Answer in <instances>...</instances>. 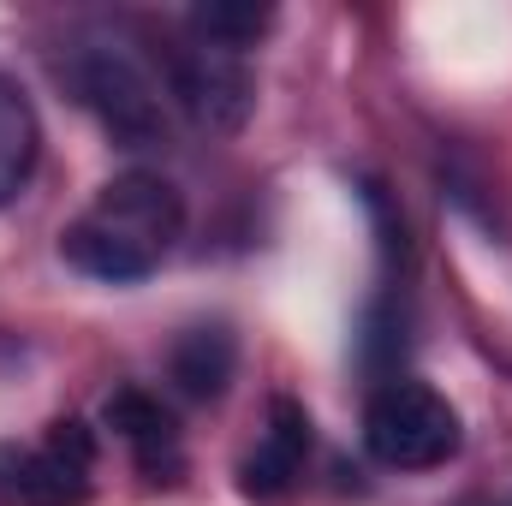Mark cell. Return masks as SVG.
Masks as SVG:
<instances>
[{"mask_svg":"<svg viewBox=\"0 0 512 506\" xmlns=\"http://www.w3.org/2000/svg\"><path fill=\"white\" fill-rule=\"evenodd\" d=\"M36 155H42V126H36V108L30 96L0 72V209L30 185L36 173Z\"/></svg>","mask_w":512,"mask_h":506,"instance_id":"obj_7","label":"cell"},{"mask_svg":"<svg viewBox=\"0 0 512 506\" xmlns=\"http://www.w3.org/2000/svg\"><path fill=\"white\" fill-rule=\"evenodd\" d=\"M304 453H310V417L292 399L268 405V429L256 435L251 459H245V495L251 501H280L298 477H304Z\"/></svg>","mask_w":512,"mask_h":506,"instance_id":"obj_6","label":"cell"},{"mask_svg":"<svg viewBox=\"0 0 512 506\" xmlns=\"http://www.w3.org/2000/svg\"><path fill=\"white\" fill-rule=\"evenodd\" d=\"M185 233V203L167 179L155 173H120L102 185V197L60 233V256L90 274V280H149L167 251L179 245Z\"/></svg>","mask_w":512,"mask_h":506,"instance_id":"obj_1","label":"cell"},{"mask_svg":"<svg viewBox=\"0 0 512 506\" xmlns=\"http://www.w3.org/2000/svg\"><path fill=\"white\" fill-rule=\"evenodd\" d=\"M108 423L120 429V441L137 453V465H143V471H173V465H179L173 417H167L149 393H137V387L114 393V399H108Z\"/></svg>","mask_w":512,"mask_h":506,"instance_id":"obj_8","label":"cell"},{"mask_svg":"<svg viewBox=\"0 0 512 506\" xmlns=\"http://www.w3.org/2000/svg\"><path fill=\"white\" fill-rule=\"evenodd\" d=\"M167 90H173V102H179L203 131H239L251 120V102H256L245 54L215 48V42H203V36L167 48Z\"/></svg>","mask_w":512,"mask_h":506,"instance_id":"obj_5","label":"cell"},{"mask_svg":"<svg viewBox=\"0 0 512 506\" xmlns=\"http://www.w3.org/2000/svg\"><path fill=\"white\" fill-rule=\"evenodd\" d=\"M459 441L465 429H459L453 399L417 376L382 381L364 405V447L387 471H435L459 453Z\"/></svg>","mask_w":512,"mask_h":506,"instance_id":"obj_2","label":"cell"},{"mask_svg":"<svg viewBox=\"0 0 512 506\" xmlns=\"http://www.w3.org/2000/svg\"><path fill=\"white\" fill-rule=\"evenodd\" d=\"M268 24H274L268 6H239V0H215V6H197L191 12V36H203L215 48H233V54H245Z\"/></svg>","mask_w":512,"mask_h":506,"instance_id":"obj_10","label":"cell"},{"mask_svg":"<svg viewBox=\"0 0 512 506\" xmlns=\"http://www.w3.org/2000/svg\"><path fill=\"white\" fill-rule=\"evenodd\" d=\"M96 441L84 423H54L30 447H0V506H78L90 495Z\"/></svg>","mask_w":512,"mask_h":506,"instance_id":"obj_4","label":"cell"},{"mask_svg":"<svg viewBox=\"0 0 512 506\" xmlns=\"http://www.w3.org/2000/svg\"><path fill=\"white\" fill-rule=\"evenodd\" d=\"M167 364H173V381L191 399H215L233 376V334L227 328H191V334H179Z\"/></svg>","mask_w":512,"mask_h":506,"instance_id":"obj_9","label":"cell"},{"mask_svg":"<svg viewBox=\"0 0 512 506\" xmlns=\"http://www.w3.org/2000/svg\"><path fill=\"white\" fill-rule=\"evenodd\" d=\"M78 102L102 120L108 137H120L126 149H155L167 143V114H161V96L149 84V72L131 60L126 48H108V42H90L72 54L66 66Z\"/></svg>","mask_w":512,"mask_h":506,"instance_id":"obj_3","label":"cell"}]
</instances>
